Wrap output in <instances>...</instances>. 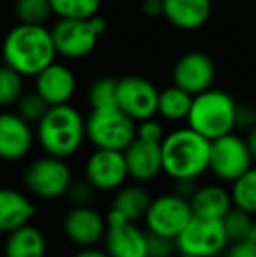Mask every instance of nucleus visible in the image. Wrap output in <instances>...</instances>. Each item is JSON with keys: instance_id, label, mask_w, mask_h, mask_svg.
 <instances>
[{"instance_id": "1", "label": "nucleus", "mask_w": 256, "mask_h": 257, "mask_svg": "<svg viewBox=\"0 0 256 257\" xmlns=\"http://www.w3.org/2000/svg\"><path fill=\"white\" fill-rule=\"evenodd\" d=\"M4 63L20 72L23 77H35L58 56L51 30L44 25L18 23L6 35L2 44Z\"/></svg>"}, {"instance_id": "2", "label": "nucleus", "mask_w": 256, "mask_h": 257, "mask_svg": "<svg viewBox=\"0 0 256 257\" xmlns=\"http://www.w3.org/2000/svg\"><path fill=\"white\" fill-rule=\"evenodd\" d=\"M211 140L190 126L167 133L161 140L163 173L172 180H198L209 172Z\"/></svg>"}, {"instance_id": "3", "label": "nucleus", "mask_w": 256, "mask_h": 257, "mask_svg": "<svg viewBox=\"0 0 256 257\" xmlns=\"http://www.w3.org/2000/svg\"><path fill=\"white\" fill-rule=\"evenodd\" d=\"M35 140L46 154L67 159L86 140V119L70 103L53 105L35 124Z\"/></svg>"}, {"instance_id": "4", "label": "nucleus", "mask_w": 256, "mask_h": 257, "mask_svg": "<svg viewBox=\"0 0 256 257\" xmlns=\"http://www.w3.org/2000/svg\"><path fill=\"white\" fill-rule=\"evenodd\" d=\"M235 108L237 102L232 95L223 89L209 88L193 96L186 121L192 130L214 140L235 130Z\"/></svg>"}, {"instance_id": "5", "label": "nucleus", "mask_w": 256, "mask_h": 257, "mask_svg": "<svg viewBox=\"0 0 256 257\" xmlns=\"http://www.w3.org/2000/svg\"><path fill=\"white\" fill-rule=\"evenodd\" d=\"M137 137V122L120 107L92 108L86 117V139L95 149L125 151Z\"/></svg>"}, {"instance_id": "6", "label": "nucleus", "mask_w": 256, "mask_h": 257, "mask_svg": "<svg viewBox=\"0 0 256 257\" xmlns=\"http://www.w3.org/2000/svg\"><path fill=\"white\" fill-rule=\"evenodd\" d=\"M106 30V20L99 14L93 18L58 20L51 28L56 54L65 60H81L90 56Z\"/></svg>"}, {"instance_id": "7", "label": "nucleus", "mask_w": 256, "mask_h": 257, "mask_svg": "<svg viewBox=\"0 0 256 257\" xmlns=\"http://www.w3.org/2000/svg\"><path fill=\"white\" fill-rule=\"evenodd\" d=\"M72 180L74 175L67 159L49 154L34 159L23 172V186L27 193L46 201L65 198Z\"/></svg>"}, {"instance_id": "8", "label": "nucleus", "mask_w": 256, "mask_h": 257, "mask_svg": "<svg viewBox=\"0 0 256 257\" xmlns=\"http://www.w3.org/2000/svg\"><path fill=\"white\" fill-rule=\"evenodd\" d=\"M192 219L193 210L190 200L170 191L151 200L149 208L144 215V224L147 233L176 240Z\"/></svg>"}, {"instance_id": "9", "label": "nucleus", "mask_w": 256, "mask_h": 257, "mask_svg": "<svg viewBox=\"0 0 256 257\" xmlns=\"http://www.w3.org/2000/svg\"><path fill=\"white\" fill-rule=\"evenodd\" d=\"M230 238L219 219L197 217L188 222L183 233L176 238L178 252L198 257H219L226 250Z\"/></svg>"}, {"instance_id": "10", "label": "nucleus", "mask_w": 256, "mask_h": 257, "mask_svg": "<svg viewBox=\"0 0 256 257\" xmlns=\"http://www.w3.org/2000/svg\"><path fill=\"white\" fill-rule=\"evenodd\" d=\"M254 159L247 147L246 139L237 133H226L219 139L211 140L209 172L219 182H233L246 170L253 166Z\"/></svg>"}, {"instance_id": "11", "label": "nucleus", "mask_w": 256, "mask_h": 257, "mask_svg": "<svg viewBox=\"0 0 256 257\" xmlns=\"http://www.w3.org/2000/svg\"><path fill=\"white\" fill-rule=\"evenodd\" d=\"M158 95L156 86L146 77L127 75L116 82V105L135 122L156 115Z\"/></svg>"}, {"instance_id": "12", "label": "nucleus", "mask_w": 256, "mask_h": 257, "mask_svg": "<svg viewBox=\"0 0 256 257\" xmlns=\"http://www.w3.org/2000/svg\"><path fill=\"white\" fill-rule=\"evenodd\" d=\"M84 179L100 193H113L125 186L130 177L123 151L95 149L84 163Z\"/></svg>"}, {"instance_id": "13", "label": "nucleus", "mask_w": 256, "mask_h": 257, "mask_svg": "<svg viewBox=\"0 0 256 257\" xmlns=\"http://www.w3.org/2000/svg\"><path fill=\"white\" fill-rule=\"evenodd\" d=\"M62 227L65 238L75 247H97L106 236L107 219L92 205L70 206L63 215Z\"/></svg>"}, {"instance_id": "14", "label": "nucleus", "mask_w": 256, "mask_h": 257, "mask_svg": "<svg viewBox=\"0 0 256 257\" xmlns=\"http://www.w3.org/2000/svg\"><path fill=\"white\" fill-rule=\"evenodd\" d=\"M107 231L102 243L111 257H147V231L139 222H127L107 212Z\"/></svg>"}, {"instance_id": "15", "label": "nucleus", "mask_w": 256, "mask_h": 257, "mask_svg": "<svg viewBox=\"0 0 256 257\" xmlns=\"http://www.w3.org/2000/svg\"><path fill=\"white\" fill-rule=\"evenodd\" d=\"M216 79L214 60L207 53L192 51L186 53L176 61L172 70V81L176 86L188 91L190 95H198L205 89L212 88Z\"/></svg>"}, {"instance_id": "16", "label": "nucleus", "mask_w": 256, "mask_h": 257, "mask_svg": "<svg viewBox=\"0 0 256 257\" xmlns=\"http://www.w3.org/2000/svg\"><path fill=\"white\" fill-rule=\"evenodd\" d=\"M35 132L16 112H0V159L20 161L30 154Z\"/></svg>"}, {"instance_id": "17", "label": "nucleus", "mask_w": 256, "mask_h": 257, "mask_svg": "<svg viewBox=\"0 0 256 257\" xmlns=\"http://www.w3.org/2000/svg\"><path fill=\"white\" fill-rule=\"evenodd\" d=\"M123 154L127 161L128 177L133 182L146 184L163 173L161 144L147 142L135 137V140L123 151Z\"/></svg>"}, {"instance_id": "18", "label": "nucleus", "mask_w": 256, "mask_h": 257, "mask_svg": "<svg viewBox=\"0 0 256 257\" xmlns=\"http://www.w3.org/2000/svg\"><path fill=\"white\" fill-rule=\"evenodd\" d=\"M75 88L77 81L74 72L63 63L53 61L35 75V91L48 102L49 107L68 103L74 96Z\"/></svg>"}, {"instance_id": "19", "label": "nucleus", "mask_w": 256, "mask_h": 257, "mask_svg": "<svg viewBox=\"0 0 256 257\" xmlns=\"http://www.w3.org/2000/svg\"><path fill=\"white\" fill-rule=\"evenodd\" d=\"M37 213L34 201L28 194L13 187H0V233L9 234L11 231L32 222Z\"/></svg>"}, {"instance_id": "20", "label": "nucleus", "mask_w": 256, "mask_h": 257, "mask_svg": "<svg viewBox=\"0 0 256 257\" xmlns=\"http://www.w3.org/2000/svg\"><path fill=\"white\" fill-rule=\"evenodd\" d=\"M163 18L179 30H198L212 14L211 0H161Z\"/></svg>"}, {"instance_id": "21", "label": "nucleus", "mask_w": 256, "mask_h": 257, "mask_svg": "<svg viewBox=\"0 0 256 257\" xmlns=\"http://www.w3.org/2000/svg\"><path fill=\"white\" fill-rule=\"evenodd\" d=\"M193 215L205 217V219H219L232 210V196L230 189H226L221 184H204L197 186L195 193L190 198Z\"/></svg>"}, {"instance_id": "22", "label": "nucleus", "mask_w": 256, "mask_h": 257, "mask_svg": "<svg viewBox=\"0 0 256 257\" xmlns=\"http://www.w3.org/2000/svg\"><path fill=\"white\" fill-rule=\"evenodd\" d=\"M151 200L153 198L149 191L142 184H125L118 191H114L109 212L125 219L127 222H140L144 220Z\"/></svg>"}, {"instance_id": "23", "label": "nucleus", "mask_w": 256, "mask_h": 257, "mask_svg": "<svg viewBox=\"0 0 256 257\" xmlns=\"http://www.w3.org/2000/svg\"><path fill=\"white\" fill-rule=\"evenodd\" d=\"M4 255L6 257H46L48 254V240L41 227L32 222L18 227L6 234Z\"/></svg>"}, {"instance_id": "24", "label": "nucleus", "mask_w": 256, "mask_h": 257, "mask_svg": "<svg viewBox=\"0 0 256 257\" xmlns=\"http://www.w3.org/2000/svg\"><path fill=\"white\" fill-rule=\"evenodd\" d=\"M192 102H193V95H190L188 91L181 89L179 86L172 84L168 88L161 89L160 95H158L156 114L172 122L186 121V117L190 114V108H192Z\"/></svg>"}, {"instance_id": "25", "label": "nucleus", "mask_w": 256, "mask_h": 257, "mask_svg": "<svg viewBox=\"0 0 256 257\" xmlns=\"http://www.w3.org/2000/svg\"><path fill=\"white\" fill-rule=\"evenodd\" d=\"M230 196L232 203L244 212L256 215V166L253 165L249 170L230 182Z\"/></svg>"}, {"instance_id": "26", "label": "nucleus", "mask_w": 256, "mask_h": 257, "mask_svg": "<svg viewBox=\"0 0 256 257\" xmlns=\"http://www.w3.org/2000/svg\"><path fill=\"white\" fill-rule=\"evenodd\" d=\"M53 14L60 20H77L93 18L99 14L102 0H49Z\"/></svg>"}, {"instance_id": "27", "label": "nucleus", "mask_w": 256, "mask_h": 257, "mask_svg": "<svg viewBox=\"0 0 256 257\" xmlns=\"http://www.w3.org/2000/svg\"><path fill=\"white\" fill-rule=\"evenodd\" d=\"M14 14L25 25H44L53 16L49 0H16Z\"/></svg>"}, {"instance_id": "28", "label": "nucleus", "mask_w": 256, "mask_h": 257, "mask_svg": "<svg viewBox=\"0 0 256 257\" xmlns=\"http://www.w3.org/2000/svg\"><path fill=\"white\" fill-rule=\"evenodd\" d=\"M23 93V75L7 63L0 65V107L16 105Z\"/></svg>"}, {"instance_id": "29", "label": "nucleus", "mask_w": 256, "mask_h": 257, "mask_svg": "<svg viewBox=\"0 0 256 257\" xmlns=\"http://www.w3.org/2000/svg\"><path fill=\"white\" fill-rule=\"evenodd\" d=\"M116 79L102 77L92 82L88 89V102L92 108L118 107L116 105Z\"/></svg>"}, {"instance_id": "30", "label": "nucleus", "mask_w": 256, "mask_h": 257, "mask_svg": "<svg viewBox=\"0 0 256 257\" xmlns=\"http://www.w3.org/2000/svg\"><path fill=\"white\" fill-rule=\"evenodd\" d=\"M253 220L254 217L251 213L244 212V210L237 208V206H232V210L223 217V226H225V231L228 234L230 241L247 240Z\"/></svg>"}, {"instance_id": "31", "label": "nucleus", "mask_w": 256, "mask_h": 257, "mask_svg": "<svg viewBox=\"0 0 256 257\" xmlns=\"http://www.w3.org/2000/svg\"><path fill=\"white\" fill-rule=\"evenodd\" d=\"M14 107H16V114L20 117H23L30 124H37L42 119V115L48 112L49 105L37 91H32V93H23Z\"/></svg>"}, {"instance_id": "32", "label": "nucleus", "mask_w": 256, "mask_h": 257, "mask_svg": "<svg viewBox=\"0 0 256 257\" xmlns=\"http://www.w3.org/2000/svg\"><path fill=\"white\" fill-rule=\"evenodd\" d=\"M95 187L88 182L86 179L82 180H72L70 187H68L67 198L72 203V206H84V205H92L93 200H95Z\"/></svg>"}, {"instance_id": "33", "label": "nucleus", "mask_w": 256, "mask_h": 257, "mask_svg": "<svg viewBox=\"0 0 256 257\" xmlns=\"http://www.w3.org/2000/svg\"><path fill=\"white\" fill-rule=\"evenodd\" d=\"M178 254L176 240L147 233V257H174Z\"/></svg>"}, {"instance_id": "34", "label": "nucleus", "mask_w": 256, "mask_h": 257, "mask_svg": "<svg viewBox=\"0 0 256 257\" xmlns=\"http://www.w3.org/2000/svg\"><path fill=\"white\" fill-rule=\"evenodd\" d=\"M137 137L142 140H147V142L161 144V140H163V137H165L163 126L154 117L144 119V121L137 122Z\"/></svg>"}, {"instance_id": "35", "label": "nucleus", "mask_w": 256, "mask_h": 257, "mask_svg": "<svg viewBox=\"0 0 256 257\" xmlns=\"http://www.w3.org/2000/svg\"><path fill=\"white\" fill-rule=\"evenodd\" d=\"M256 124V108L249 103H237L235 108V130L249 132Z\"/></svg>"}, {"instance_id": "36", "label": "nucleus", "mask_w": 256, "mask_h": 257, "mask_svg": "<svg viewBox=\"0 0 256 257\" xmlns=\"http://www.w3.org/2000/svg\"><path fill=\"white\" fill-rule=\"evenodd\" d=\"M221 257H256V243L249 240L230 241Z\"/></svg>"}, {"instance_id": "37", "label": "nucleus", "mask_w": 256, "mask_h": 257, "mask_svg": "<svg viewBox=\"0 0 256 257\" xmlns=\"http://www.w3.org/2000/svg\"><path fill=\"white\" fill-rule=\"evenodd\" d=\"M174 182V187H172V191H174L176 194H179V196H185V198H192V194L195 193V189H197V180H172Z\"/></svg>"}, {"instance_id": "38", "label": "nucleus", "mask_w": 256, "mask_h": 257, "mask_svg": "<svg viewBox=\"0 0 256 257\" xmlns=\"http://www.w3.org/2000/svg\"><path fill=\"white\" fill-rule=\"evenodd\" d=\"M142 13L149 18L163 16V4L161 0H142Z\"/></svg>"}, {"instance_id": "39", "label": "nucleus", "mask_w": 256, "mask_h": 257, "mask_svg": "<svg viewBox=\"0 0 256 257\" xmlns=\"http://www.w3.org/2000/svg\"><path fill=\"white\" fill-rule=\"evenodd\" d=\"M70 257H111L106 252V248H97V247H84L74 252Z\"/></svg>"}, {"instance_id": "40", "label": "nucleus", "mask_w": 256, "mask_h": 257, "mask_svg": "<svg viewBox=\"0 0 256 257\" xmlns=\"http://www.w3.org/2000/svg\"><path fill=\"white\" fill-rule=\"evenodd\" d=\"M246 142H247V147H249V151H251V156H253V159L256 163V124L249 130V132H247Z\"/></svg>"}, {"instance_id": "41", "label": "nucleus", "mask_w": 256, "mask_h": 257, "mask_svg": "<svg viewBox=\"0 0 256 257\" xmlns=\"http://www.w3.org/2000/svg\"><path fill=\"white\" fill-rule=\"evenodd\" d=\"M247 240L256 243V219L253 220V226H251V231H249V236H247Z\"/></svg>"}, {"instance_id": "42", "label": "nucleus", "mask_w": 256, "mask_h": 257, "mask_svg": "<svg viewBox=\"0 0 256 257\" xmlns=\"http://www.w3.org/2000/svg\"><path fill=\"white\" fill-rule=\"evenodd\" d=\"M174 257H198V255H192V254H181V252H178Z\"/></svg>"}]
</instances>
